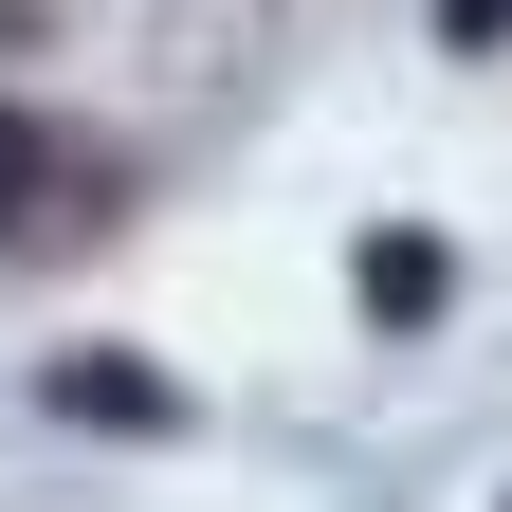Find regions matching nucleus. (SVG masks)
<instances>
[{"label": "nucleus", "instance_id": "f257e3e1", "mask_svg": "<svg viewBox=\"0 0 512 512\" xmlns=\"http://www.w3.org/2000/svg\"><path fill=\"white\" fill-rule=\"evenodd\" d=\"M348 293H366V311H384V330H421V311H439V293H458V256H439V238H421V220H384V238H366V256H348Z\"/></svg>", "mask_w": 512, "mask_h": 512}, {"label": "nucleus", "instance_id": "f03ea898", "mask_svg": "<svg viewBox=\"0 0 512 512\" xmlns=\"http://www.w3.org/2000/svg\"><path fill=\"white\" fill-rule=\"evenodd\" d=\"M55 403H74V421H165V384L147 366H55Z\"/></svg>", "mask_w": 512, "mask_h": 512}, {"label": "nucleus", "instance_id": "20e7f679", "mask_svg": "<svg viewBox=\"0 0 512 512\" xmlns=\"http://www.w3.org/2000/svg\"><path fill=\"white\" fill-rule=\"evenodd\" d=\"M439 37H458V55H494V37H512V0H439Z\"/></svg>", "mask_w": 512, "mask_h": 512}, {"label": "nucleus", "instance_id": "7ed1b4c3", "mask_svg": "<svg viewBox=\"0 0 512 512\" xmlns=\"http://www.w3.org/2000/svg\"><path fill=\"white\" fill-rule=\"evenodd\" d=\"M37 183H55V147H37L19 110H0V238H37Z\"/></svg>", "mask_w": 512, "mask_h": 512}]
</instances>
